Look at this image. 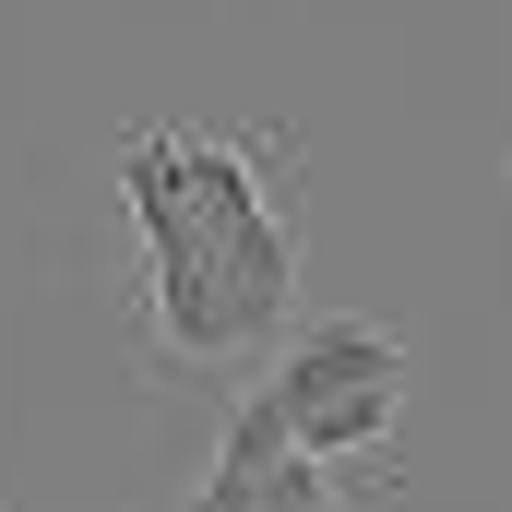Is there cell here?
<instances>
[{
	"mask_svg": "<svg viewBox=\"0 0 512 512\" xmlns=\"http://www.w3.org/2000/svg\"><path fill=\"white\" fill-rule=\"evenodd\" d=\"M215 465H239V477H251V512H370L334 465H310V453L274 429V405H262V393H239V405H227Z\"/></svg>",
	"mask_w": 512,
	"mask_h": 512,
	"instance_id": "3957f363",
	"label": "cell"
},
{
	"mask_svg": "<svg viewBox=\"0 0 512 512\" xmlns=\"http://www.w3.org/2000/svg\"><path fill=\"white\" fill-rule=\"evenodd\" d=\"M262 405H274V429L310 453V465H334L358 501H382L405 489V393H417V346L370 322V310H298L286 322V346H274V370H262Z\"/></svg>",
	"mask_w": 512,
	"mask_h": 512,
	"instance_id": "7a4b0ae2",
	"label": "cell"
},
{
	"mask_svg": "<svg viewBox=\"0 0 512 512\" xmlns=\"http://www.w3.org/2000/svg\"><path fill=\"white\" fill-rule=\"evenodd\" d=\"M310 143L274 120H179L120 143V215L143 274L120 286V346L143 382L239 393L274 370L298 322V251H310Z\"/></svg>",
	"mask_w": 512,
	"mask_h": 512,
	"instance_id": "6da1fadb",
	"label": "cell"
},
{
	"mask_svg": "<svg viewBox=\"0 0 512 512\" xmlns=\"http://www.w3.org/2000/svg\"><path fill=\"white\" fill-rule=\"evenodd\" d=\"M167 512H239V501H215V489H191V501H167Z\"/></svg>",
	"mask_w": 512,
	"mask_h": 512,
	"instance_id": "277c9868",
	"label": "cell"
}]
</instances>
